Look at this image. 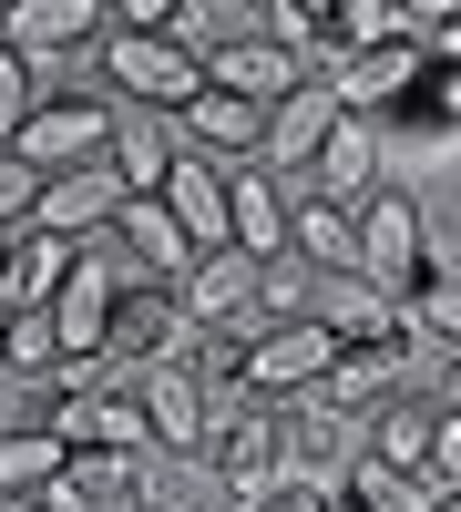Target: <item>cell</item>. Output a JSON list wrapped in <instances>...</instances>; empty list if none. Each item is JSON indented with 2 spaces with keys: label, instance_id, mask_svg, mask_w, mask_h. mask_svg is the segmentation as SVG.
Returning a JSON list of instances; mask_svg holds the SVG:
<instances>
[{
  "label": "cell",
  "instance_id": "26",
  "mask_svg": "<svg viewBox=\"0 0 461 512\" xmlns=\"http://www.w3.org/2000/svg\"><path fill=\"white\" fill-rule=\"evenodd\" d=\"M339 502H349V512H441V492H431L421 472H380L369 451L339 472Z\"/></svg>",
  "mask_w": 461,
  "mask_h": 512
},
{
  "label": "cell",
  "instance_id": "19",
  "mask_svg": "<svg viewBox=\"0 0 461 512\" xmlns=\"http://www.w3.org/2000/svg\"><path fill=\"white\" fill-rule=\"evenodd\" d=\"M421 82H431V62L410 52V41H390V52H359L339 82H328V93H339V113H369V123H390L410 93H421Z\"/></svg>",
  "mask_w": 461,
  "mask_h": 512
},
{
  "label": "cell",
  "instance_id": "40",
  "mask_svg": "<svg viewBox=\"0 0 461 512\" xmlns=\"http://www.w3.org/2000/svg\"><path fill=\"white\" fill-rule=\"evenodd\" d=\"M328 512H349V502H328Z\"/></svg>",
  "mask_w": 461,
  "mask_h": 512
},
{
  "label": "cell",
  "instance_id": "35",
  "mask_svg": "<svg viewBox=\"0 0 461 512\" xmlns=\"http://www.w3.org/2000/svg\"><path fill=\"white\" fill-rule=\"evenodd\" d=\"M451 410H461V349H451Z\"/></svg>",
  "mask_w": 461,
  "mask_h": 512
},
{
  "label": "cell",
  "instance_id": "33",
  "mask_svg": "<svg viewBox=\"0 0 461 512\" xmlns=\"http://www.w3.org/2000/svg\"><path fill=\"white\" fill-rule=\"evenodd\" d=\"M328 502H339V482H318V472H277L257 512H328Z\"/></svg>",
  "mask_w": 461,
  "mask_h": 512
},
{
  "label": "cell",
  "instance_id": "39",
  "mask_svg": "<svg viewBox=\"0 0 461 512\" xmlns=\"http://www.w3.org/2000/svg\"><path fill=\"white\" fill-rule=\"evenodd\" d=\"M0 256H11V236H0Z\"/></svg>",
  "mask_w": 461,
  "mask_h": 512
},
{
  "label": "cell",
  "instance_id": "25",
  "mask_svg": "<svg viewBox=\"0 0 461 512\" xmlns=\"http://www.w3.org/2000/svg\"><path fill=\"white\" fill-rule=\"evenodd\" d=\"M0 379H21V390H52V379H62V328H52V308H41V318H0Z\"/></svg>",
  "mask_w": 461,
  "mask_h": 512
},
{
  "label": "cell",
  "instance_id": "9",
  "mask_svg": "<svg viewBox=\"0 0 461 512\" xmlns=\"http://www.w3.org/2000/svg\"><path fill=\"white\" fill-rule=\"evenodd\" d=\"M410 349L421 338H380V349H339L328 359V379H318V410H339V420H369V410H390L400 400V379H410Z\"/></svg>",
  "mask_w": 461,
  "mask_h": 512
},
{
  "label": "cell",
  "instance_id": "1",
  "mask_svg": "<svg viewBox=\"0 0 461 512\" xmlns=\"http://www.w3.org/2000/svg\"><path fill=\"white\" fill-rule=\"evenodd\" d=\"M359 216V277L390 297V308H410V297L431 287V226H421V205H410V185L390 175L369 205H349Z\"/></svg>",
  "mask_w": 461,
  "mask_h": 512
},
{
  "label": "cell",
  "instance_id": "37",
  "mask_svg": "<svg viewBox=\"0 0 461 512\" xmlns=\"http://www.w3.org/2000/svg\"><path fill=\"white\" fill-rule=\"evenodd\" d=\"M441 277H461V256H451V267H441Z\"/></svg>",
  "mask_w": 461,
  "mask_h": 512
},
{
  "label": "cell",
  "instance_id": "23",
  "mask_svg": "<svg viewBox=\"0 0 461 512\" xmlns=\"http://www.w3.org/2000/svg\"><path fill=\"white\" fill-rule=\"evenodd\" d=\"M339 431H349L339 410H318V400H287V410H277V451H287V472H318V482H339L349 461H359V451H339Z\"/></svg>",
  "mask_w": 461,
  "mask_h": 512
},
{
  "label": "cell",
  "instance_id": "22",
  "mask_svg": "<svg viewBox=\"0 0 461 512\" xmlns=\"http://www.w3.org/2000/svg\"><path fill=\"white\" fill-rule=\"evenodd\" d=\"M62 482L93 502V512H134V502H154V461L144 451H72Z\"/></svg>",
  "mask_w": 461,
  "mask_h": 512
},
{
  "label": "cell",
  "instance_id": "14",
  "mask_svg": "<svg viewBox=\"0 0 461 512\" xmlns=\"http://www.w3.org/2000/svg\"><path fill=\"white\" fill-rule=\"evenodd\" d=\"M175 134H185V154H205V164H257V154H267V103L195 93V103L175 113Z\"/></svg>",
  "mask_w": 461,
  "mask_h": 512
},
{
  "label": "cell",
  "instance_id": "28",
  "mask_svg": "<svg viewBox=\"0 0 461 512\" xmlns=\"http://www.w3.org/2000/svg\"><path fill=\"white\" fill-rule=\"evenodd\" d=\"M257 31V0H175V41L205 62V52H226V41Z\"/></svg>",
  "mask_w": 461,
  "mask_h": 512
},
{
  "label": "cell",
  "instance_id": "11",
  "mask_svg": "<svg viewBox=\"0 0 461 512\" xmlns=\"http://www.w3.org/2000/svg\"><path fill=\"white\" fill-rule=\"evenodd\" d=\"M308 318L339 338V349H380V338H410V308H390L369 277H308Z\"/></svg>",
  "mask_w": 461,
  "mask_h": 512
},
{
  "label": "cell",
  "instance_id": "4",
  "mask_svg": "<svg viewBox=\"0 0 461 512\" xmlns=\"http://www.w3.org/2000/svg\"><path fill=\"white\" fill-rule=\"evenodd\" d=\"M93 62L113 82V103H134V113H185L205 93V62L185 52V41H123V31H103Z\"/></svg>",
  "mask_w": 461,
  "mask_h": 512
},
{
  "label": "cell",
  "instance_id": "21",
  "mask_svg": "<svg viewBox=\"0 0 461 512\" xmlns=\"http://www.w3.org/2000/svg\"><path fill=\"white\" fill-rule=\"evenodd\" d=\"M164 216L185 226L195 256H226V246H236V226H226V164L185 154V164H175V185H164Z\"/></svg>",
  "mask_w": 461,
  "mask_h": 512
},
{
  "label": "cell",
  "instance_id": "16",
  "mask_svg": "<svg viewBox=\"0 0 461 512\" xmlns=\"http://www.w3.org/2000/svg\"><path fill=\"white\" fill-rule=\"evenodd\" d=\"M72 256H82V246L21 226V236H11V256H0V318H41V308L72 287Z\"/></svg>",
  "mask_w": 461,
  "mask_h": 512
},
{
  "label": "cell",
  "instance_id": "18",
  "mask_svg": "<svg viewBox=\"0 0 461 512\" xmlns=\"http://www.w3.org/2000/svg\"><path fill=\"white\" fill-rule=\"evenodd\" d=\"M103 164H113V185H123V195H164V185H175V164H185L175 113H123Z\"/></svg>",
  "mask_w": 461,
  "mask_h": 512
},
{
  "label": "cell",
  "instance_id": "5",
  "mask_svg": "<svg viewBox=\"0 0 461 512\" xmlns=\"http://www.w3.org/2000/svg\"><path fill=\"white\" fill-rule=\"evenodd\" d=\"M328 359H339V338H328L318 318H277L257 349H246V379H236V390L267 400V410H287V400H308L318 379H328Z\"/></svg>",
  "mask_w": 461,
  "mask_h": 512
},
{
  "label": "cell",
  "instance_id": "24",
  "mask_svg": "<svg viewBox=\"0 0 461 512\" xmlns=\"http://www.w3.org/2000/svg\"><path fill=\"white\" fill-rule=\"evenodd\" d=\"M62 441L52 431H41V420H21V431H0V502H41V492H52L62 482Z\"/></svg>",
  "mask_w": 461,
  "mask_h": 512
},
{
  "label": "cell",
  "instance_id": "13",
  "mask_svg": "<svg viewBox=\"0 0 461 512\" xmlns=\"http://www.w3.org/2000/svg\"><path fill=\"white\" fill-rule=\"evenodd\" d=\"M113 246H123V267H134L144 287H185V267H195V246H185L175 216H164V195H123Z\"/></svg>",
  "mask_w": 461,
  "mask_h": 512
},
{
  "label": "cell",
  "instance_id": "7",
  "mask_svg": "<svg viewBox=\"0 0 461 512\" xmlns=\"http://www.w3.org/2000/svg\"><path fill=\"white\" fill-rule=\"evenodd\" d=\"M390 185V144H380V123L369 113H339V134L318 144V164L298 175V195H318V205H369Z\"/></svg>",
  "mask_w": 461,
  "mask_h": 512
},
{
  "label": "cell",
  "instance_id": "38",
  "mask_svg": "<svg viewBox=\"0 0 461 512\" xmlns=\"http://www.w3.org/2000/svg\"><path fill=\"white\" fill-rule=\"evenodd\" d=\"M134 512H164V502H134Z\"/></svg>",
  "mask_w": 461,
  "mask_h": 512
},
{
  "label": "cell",
  "instance_id": "2",
  "mask_svg": "<svg viewBox=\"0 0 461 512\" xmlns=\"http://www.w3.org/2000/svg\"><path fill=\"white\" fill-rule=\"evenodd\" d=\"M113 93H82V82H72V93H52V103H31V123H21V164H31V175L41 185H52V175H82V164H103L113 154Z\"/></svg>",
  "mask_w": 461,
  "mask_h": 512
},
{
  "label": "cell",
  "instance_id": "8",
  "mask_svg": "<svg viewBox=\"0 0 461 512\" xmlns=\"http://www.w3.org/2000/svg\"><path fill=\"white\" fill-rule=\"evenodd\" d=\"M103 31H113V0H0V41L31 62V52H103Z\"/></svg>",
  "mask_w": 461,
  "mask_h": 512
},
{
  "label": "cell",
  "instance_id": "15",
  "mask_svg": "<svg viewBox=\"0 0 461 512\" xmlns=\"http://www.w3.org/2000/svg\"><path fill=\"white\" fill-rule=\"evenodd\" d=\"M287 195L267 164H226V226H236V256H257V267H277L287 256Z\"/></svg>",
  "mask_w": 461,
  "mask_h": 512
},
{
  "label": "cell",
  "instance_id": "32",
  "mask_svg": "<svg viewBox=\"0 0 461 512\" xmlns=\"http://www.w3.org/2000/svg\"><path fill=\"white\" fill-rule=\"evenodd\" d=\"M31 205H41V175H31L21 154H0V236H21V226H31Z\"/></svg>",
  "mask_w": 461,
  "mask_h": 512
},
{
  "label": "cell",
  "instance_id": "31",
  "mask_svg": "<svg viewBox=\"0 0 461 512\" xmlns=\"http://www.w3.org/2000/svg\"><path fill=\"white\" fill-rule=\"evenodd\" d=\"M421 482H431V492H461V410H451V400L431 410V461H421Z\"/></svg>",
  "mask_w": 461,
  "mask_h": 512
},
{
  "label": "cell",
  "instance_id": "29",
  "mask_svg": "<svg viewBox=\"0 0 461 512\" xmlns=\"http://www.w3.org/2000/svg\"><path fill=\"white\" fill-rule=\"evenodd\" d=\"M410 338H431L441 359L461 349V277H441V267H431V287L410 297Z\"/></svg>",
  "mask_w": 461,
  "mask_h": 512
},
{
  "label": "cell",
  "instance_id": "20",
  "mask_svg": "<svg viewBox=\"0 0 461 512\" xmlns=\"http://www.w3.org/2000/svg\"><path fill=\"white\" fill-rule=\"evenodd\" d=\"M287 195H298V185H287ZM287 256H298L308 277H359V216L298 195V205H287Z\"/></svg>",
  "mask_w": 461,
  "mask_h": 512
},
{
  "label": "cell",
  "instance_id": "10",
  "mask_svg": "<svg viewBox=\"0 0 461 512\" xmlns=\"http://www.w3.org/2000/svg\"><path fill=\"white\" fill-rule=\"evenodd\" d=\"M123 216V185H113V164H82V175H52L31 205V226L41 236H62V246H103Z\"/></svg>",
  "mask_w": 461,
  "mask_h": 512
},
{
  "label": "cell",
  "instance_id": "30",
  "mask_svg": "<svg viewBox=\"0 0 461 512\" xmlns=\"http://www.w3.org/2000/svg\"><path fill=\"white\" fill-rule=\"evenodd\" d=\"M31 103H41V93H31V62L11 52V41H0V154L21 144V123H31Z\"/></svg>",
  "mask_w": 461,
  "mask_h": 512
},
{
  "label": "cell",
  "instance_id": "17",
  "mask_svg": "<svg viewBox=\"0 0 461 512\" xmlns=\"http://www.w3.org/2000/svg\"><path fill=\"white\" fill-rule=\"evenodd\" d=\"M134 400H144V420H154V461H195V451H205V379H195V369H144Z\"/></svg>",
  "mask_w": 461,
  "mask_h": 512
},
{
  "label": "cell",
  "instance_id": "12",
  "mask_svg": "<svg viewBox=\"0 0 461 512\" xmlns=\"http://www.w3.org/2000/svg\"><path fill=\"white\" fill-rule=\"evenodd\" d=\"M328 134H339V93H328V82H298V93L267 113V154H257V164H267L277 185H298L308 164H318V144H328Z\"/></svg>",
  "mask_w": 461,
  "mask_h": 512
},
{
  "label": "cell",
  "instance_id": "6",
  "mask_svg": "<svg viewBox=\"0 0 461 512\" xmlns=\"http://www.w3.org/2000/svg\"><path fill=\"white\" fill-rule=\"evenodd\" d=\"M103 349L134 369V379H144V369H185V359H195V328H185V308H175V287H123Z\"/></svg>",
  "mask_w": 461,
  "mask_h": 512
},
{
  "label": "cell",
  "instance_id": "3",
  "mask_svg": "<svg viewBox=\"0 0 461 512\" xmlns=\"http://www.w3.org/2000/svg\"><path fill=\"white\" fill-rule=\"evenodd\" d=\"M175 308H185V328L195 338H267V267L257 256H195L185 267V287H175Z\"/></svg>",
  "mask_w": 461,
  "mask_h": 512
},
{
  "label": "cell",
  "instance_id": "34",
  "mask_svg": "<svg viewBox=\"0 0 461 512\" xmlns=\"http://www.w3.org/2000/svg\"><path fill=\"white\" fill-rule=\"evenodd\" d=\"M421 62H431V72H461V0H451V21L421 41Z\"/></svg>",
  "mask_w": 461,
  "mask_h": 512
},
{
  "label": "cell",
  "instance_id": "36",
  "mask_svg": "<svg viewBox=\"0 0 461 512\" xmlns=\"http://www.w3.org/2000/svg\"><path fill=\"white\" fill-rule=\"evenodd\" d=\"M0 512H52V502H0Z\"/></svg>",
  "mask_w": 461,
  "mask_h": 512
},
{
  "label": "cell",
  "instance_id": "27",
  "mask_svg": "<svg viewBox=\"0 0 461 512\" xmlns=\"http://www.w3.org/2000/svg\"><path fill=\"white\" fill-rule=\"evenodd\" d=\"M369 461H380V472H421V461H431V400L369 410Z\"/></svg>",
  "mask_w": 461,
  "mask_h": 512
}]
</instances>
